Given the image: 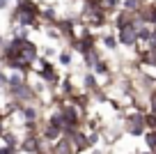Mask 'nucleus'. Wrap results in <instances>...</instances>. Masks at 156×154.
<instances>
[{
  "instance_id": "10",
  "label": "nucleus",
  "mask_w": 156,
  "mask_h": 154,
  "mask_svg": "<svg viewBox=\"0 0 156 154\" xmlns=\"http://www.w3.org/2000/svg\"><path fill=\"white\" fill-rule=\"evenodd\" d=\"M142 143H145V147L149 152H154L156 149V129H147L145 136H142Z\"/></svg>"
},
{
  "instance_id": "1",
  "label": "nucleus",
  "mask_w": 156,
  "mask_h": 154,
  "mask_svg": "<svg viewBox=\"0 0 156 154\" xmlns=\"http://www.w3.org/2000/svg\"><path fill=\"white\" fill-rule=\"evenodd\" d=\"M122 129L126 136L131 138H142L147 131V124H145V113L142 111H124V120H122Z\"/></svg>"
},
{
  "instance_id": "15",
  "label": "nucleus",
  "mask_w": 156,
  "mask_h": 154,
  "mask_svg": "<svg viewBox=\"0 0 156 154\" xmlns=\"http://www.w3.org/2000/svg\"><path fill=\"white\" fill-rule=\"evenodd\" d=\"M0 154H19V149L7 147V145H0Z\"/></svg>"
},
{
  "instance_id": "11",
  "label": "nucleus",
  "mask_w": 156,
  "mask_h": 154,
  "mask_svg": "<svg viewBox=\"0 0 156 154\" xmlns=\"http://www.w3.org/2000/svg\"><path fill=\"white\" fill-rule=\"evenodd\" d=\"M101 140H103L101 131H87V147H90V149H94Z\"/></svg>"
},
{
  "instance_id": "3",
  "label": "nucleus",
  "mask_w": 156,
  "mask_h": 154,
  "mask_svg": "<svg viewBox=\"0 0 156 154\" xmlns=\"http://www.w3.org/2000/svg\"><path fill=\"white\" fill-rule=\"evenodd\" d=\"M117 42H119V46H124V48H136L138 44V32H136V28H126V30H119L117 32Z\"/></svg>"
},
{
  "instance_id": "7",
  "label": "nucleus",
  "mask_w": 156,
  "mask_h": 154,
  "mask_svg": "<svg viewBox=\"0 0 156 154\" xmlns=\"http://www.w3.org/2000/svg\"><path fill=\"white\" fill-rule=\"evenodd\" d=\"M58 7L55 5H46V7H41V23H58Z\"/></svg>"
},
{
  "instance_id": "18",
  "label": "nucleus",
  "mask_w": 156,
  "mask_h": 154,
  "mask_svg": "<svg viewBox=\"0 0 156 154\" xmlns=\"http://www.w3.org/2000/svg\"><path fill=\"white\" fill-rule=\"evenodd\" d=\"M131 154H154V152H149V149H133Z\"/></svg>"
},
{
  "instance_id": "5",
  "label": "nucleus",
  "mask_w": 156,
  "mask_h": 154,
  "mask_svg": "<svg viewBox=\"0 0 156 154\" xmlns=\"http://www.w3.org/2000/svg\"><path fill=\"white\" fill-rule=\"evenodd\" d=\"M92 74H94L97 78H106V81H108V78H112V67H110V60H103V58H101L97 64H94Z\"/></svg>"
},
{
  "instance_id": "17",
  "label": "nucleus",
  "mask_w": 156,
  "mask_h": 154,
  "mask_svg": "<svg viewBox=\"0 0 156 154\" xmlns=\"http://www.w3.org/2000/svg\"><path fill=\"white\" fill-rule=\"evenodd\" d=\"M0 124H7V115H5V111L0 108Z\"/></svg>"
},
{
  "instance_id": "6",
  "label": "nucleus",
  "mask_w": 156,
  "mask_h": 154,
  "mask_svg": "<svg viewBox=\"0 0 156 154\" xmlns=\"http://www.w3.org/2000/svg\"><path fill=\"white\" fill-rule=\"evenodd\" d=\"M99 60H101V51H99V48H92V51L83 53V67H85V72H92L94 64H97Z\"/></svg>"
},
{
  "instance_id": "20",
  "label": "nucleus",
  "mask_w": 156,
  "mask_h": 154,
  "mask_svg": "<svg viewBox=\"0 0 156 154\" xmlns=\"http://www.w3.org/2000/svg\"><path fill=\"white\" fill-rule=\"evenodd\" d=\"M90 154H103V152H101V149H99V147H94V149H92V152H90Z\"/></svg>"
},
{
  "instance_id": "14",
  "label": "nucleus",
  "mask_w": 156,
  "mask_h": 154,
  "mask_svg": "<svg viewBox=\"0 0 156 154\" xmlns=\"http://www.w3.org/2000/svg\"><path fill=\"white\" fill-rule=\"evenodd\" d=\"M58 53H60V51H55L53 46H46V48H41V58H46V60H51V58H58Z\"/></svg>"
},
{
  "instance_id": "19",
  "label": "nucleus",
  "mask_w": 156,
  "mask_h": 154,
  "mask_svg": "<svg viewBox=\"0 0 156 154\" xmlns=\"http://www.w3.org/2000/svg\"><path fill=\"white\" fill-rule=\"evenodd\" d=\"M5 129H7V124H0V138H2V134H5Z\"/></svg>"
},
{
  "instance_id": "9",
  "label": "nucleus",
  "mask_w": 156,
  "mask_h": 154,
  "mask_svg": "<svg viewBox=\"0 0 156 154\" xmlns=\"http://www.w3.org/2000/svg\"><path fill=\"white\" fill-rule=\"evenodd\" d=\"M58 64L60 67H71L73 64V51L71 48H62L58 53Z\"/></svg>"
},
{
  "instance_id": "13",
  "label": "nucleus",
  "mask_w": 156,
  "mask_h": 154,
  "mask_svg": "<svg viewBox=\"0 0 156 154\" xmlns=\"http://www.w3.org/2000/svg\"><path fill=\"white\" fill-rule=\"evenodd\" d=\"M145 124H147V129H156V113L154 111L145 113Z\"/></svg>"
},
{
  "instance_id": "16",
  "label": "nucleus",
  "mask_w": 156,
  "mask_h": 154,
  "mask_svg": "<svg viewBox=\"0 0 156 154\" xmlns=\"http://www.w3.org/2000/svg\"><path fill=\"white\" fill-rule=\"evenodd\" d=\"M9 5H12V0H0V12L9 9Z\"/></svg>"
},
{
  "instance_id": "8",
  "label": "nucleus",
  "mask_w": 156,
  "mask_h": 154,
  "mask_svg": "<svg viewBox=\"0 0 156 154\" xmlns=\"http://www.w3.org/2000/svg\"><path fill=\"white\" fill-rule=\"evenodd\" d=\"M99 42H101V46L106 48V51H117V48H119V42H117V35H101V39H99Z\"/></svg>"
},
{
  "instance_id": "4",
  "label": "nucleus",
  "mask_w": 156,
  "mask_h": 154,
  "mask_svg": "<svg viewBox=\"0 0 156 154\" xmlns=\"http://www.w3.org/2000/svg\"><path fill=\"white\" fill-rule=\"evenodd\" d=\"M51 154H78V152H76V147H73L71 138L62 136V138H58L51 145Z\"/></svg>"
},
{
  "instance_id": "12",
  "label": "nucleus",
  "mask_w": 156,
  "mask_h": 154,
  "mask_svg": "<svg viewBox=\"0 0 156 154\" xmlns=\"http://www.w3.org/2000/svg\"><path fill=\"white\" fill-rule=\"evenodd\" d=\"M103 9L115 14V12L122 9V0H103Z\"/></svg>"
},
{
  "instance_id": "2",
  "label": "nucleus",
  "mask_w": 156,
  "mask_h": 154,
  "mask_svg": "<svg viewBox=\"0 0 156 154\" xmlns=\"http://www.w3.org/2000/svg\"><path fill=\"white\" fill-rule=\"evenodd\" d=\"M80 90L87 92L90 97H94V94H99V92L103 90V85H101V81H99L92 72H85L83 78H80Z\"/></svg>"
}]
</instances>
